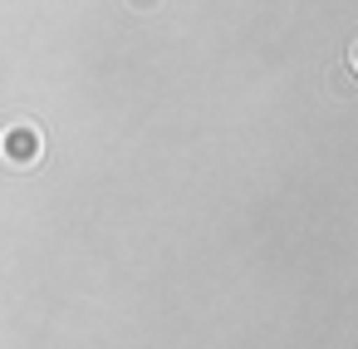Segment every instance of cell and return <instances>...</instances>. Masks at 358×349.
I'll return each mask as SVG.
<instances>
[{
  "mask_svg": "<svg viewBox=\"0 0 358 349\" xmlns=\"http://www.w3.org/2000/svg\"><path fill=\"white\" fill-rule=\"evenodd\" d=\"M348 64H353V69H358V40H353V50H348Z\"/></svg>",
  "mask_w": 358,
  "mask_h": 349,
  "instance_id": "3",
  "label": "cell"
},
{
  "mask_svg": "<svg viewBox=\"0 0 358 349\" xmlns=\"http://www.w3.org/2000/svg\"><path fill=\"white\" fill-rule=\"evenodd\" d=\"M0 158L15 163V167H30L40 158V128H30V123L6 128V133H0Z\"/></svg>",
  "mask_w": 358,
  "mask_h": 349,
  "instance_id": "1",
  "label": "cell"
},
{
  "mask_svg": "<svg viewBox=\"0 0 358 349\" xmlns=\"http://www.w3.org/2000/svg\"><path fill=\"white\" fill-rule=\"evenodd\" d=\"M128 6H133L138 15H148V11H157V6H162V0H128Z\"/></svg>",
  "mask_w": 358,
  "mask_h": 349,
  "instance_id": "2",
  "label": "cell"
}]
</instances>
